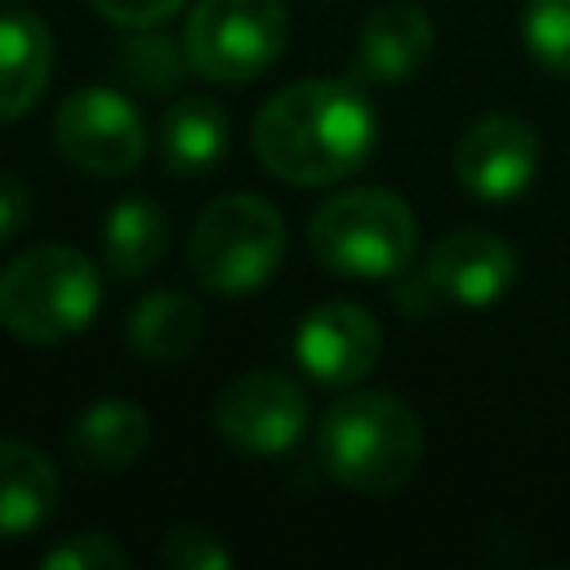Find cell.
<instances>
[{
    "mask_svg": "<svg viewBox=\"0 0 570 570\" xmlns=\"http://www.w3.org/2000/svg\"><path fill=\"white\" fill-rule=\"evenodd\" d=\"M423 272L441 298H450L459 307H490L512 289L517 254L503 236H494L485 227H459L432 245Z\"/></svg>",
    "mask_w": 570,
    "mask_h": 570,
    "instance_id": "8fae6325",
    "label": "cell"
},
{
    "mask_svg": "<svg viewBox=\"0 0 570 570\" xmlns=\"http://www.w3.org/2000/svg\"><path fill=\"white\" fill-rule=\"evenodd\" d=\"M31 218V191L13 174H0V249L27 227Z\"/></svg>",
    "mask_w": 570,
    "mask_h": 570,
    "instance_id": "cb8c5ba5",
    "label": "cell"
},
{
    "mask_svg": "<svg viewBox=\"0 0 570 570\" xmlns=\"http://www.w3.org/2000/svg\"><path fill=\"white\" fill-rule=\"evenodd\" d=\"M539 174V134L508 111L481 116L454 147V178L476 200H512Z\"/></svg>",
    "mask_w": 570,
    "mask_h": 570,
    "instance_id": "9c48e42d",
    "label": "cell"
},
{
    "mask_svg": "<svg viewBox=\"0 0 570 570\" xmlns=\"http://www.w3.org/2000/svg\"><path fill=\"white\" fill-rule=\"evenodd\" d=\"M151 441V419L134 401H94L67 432L71 459L89 472H125L142 459Z\"/></svg>",
    "mask_w": 570,
    "mask_h": 570,
    "instance_id": "9a60e30c",
    "label": "cell"
},
{
    "mask_svg": "<svg viewBox=\"0 0 570 570\" xmlns=\"http://www.w3.org/2000/svg\"><path fill=\"white\" fill-rule=\"evenodd\" d=\"M428 58H432V18L414 0H387L361 27L356 80L401 85L419 76Z\"/></svg>",
    "mask_w": 570,
    "mask_h": 570,
    "instance_id": "7c38bea8",
    "label": "cell"
},
{
    "mask_svg": "<svg viewBox=\"0 0 570 570\" xmlns=\"http://www.w3.org/2000/svg\"><path fill=\"white\" fill-rule=\"evenodd\" d=\"M116 62H120V76L138 94H169L187 76V53L156 27H134V36H125Z\"/></svg>",
    "mask_w": 570,
    "mask_h": 570,
    "instance_id": "d6986e66",
    "label": "cell"
},
{
    "mask_svg": "<svg viewBox=\"0 0 570 570\" xmlns=\"http://www.w3.org/2000/svg\"><path fill=\"white\" fill-rule=\"evenodd\" d=\"M289 40V13L281 0H196L183 27L187 67L218 85L258 80Z\"/></svg>",
    "mask_w": 570,
    "mask_h": 570,
    "instance_id": "8992f818",
    "label": "cell"
},
{
    "mask_svg": "<svg viewBox=\"0 0 570 570\" xmlns=\"http://www.w3.org/2000/svg\"><path fill=\"white\" fill-rule=\"evenodd\" d=\"M58 508V468L27 441H0V539L36 534Z\"/></svg>",
    "mask_w": 570,
    "mask_h": 570,
    "instance_id": "5bb4252c",
    "label": "cell"
},
{
    "mask_svg": "<svg viewBox=\"0 0 570 570\" xmlns=\"http://www.w3.org/2000/svg\"><path fill=\"white\" fill-rule=\"evenodd\" d=\"M521 36L543 71L570 76V0H525Z\"/></svg>",
    "mask_w": 570,
    "mask_h": 570,
    "instance_id": "ffe728a7",
    "label": "cell"
},
{
    "mask_svg": "<svg viewBox=\"0 0 570 570\" xmlns=\"http://www.w3.org/2000/svg\"><path fill=\"white\" fill-rule=\"evenodd\" d=\"M205 330V312L196 298L178 294V289H156L147 294L134 312H129V347L151 361V365H174L183 361Z\"/></svg>",
    "mask_w": 570,
    "mask_h": 570,
    "instance_id": "ac0fdd59",
    "label": "cell"
},
{
    "mask_svg": "<svg viewBox=\"0 0 570 570\" xmlns=\"http://www.w3.org/2000/svg\"><path fill=\"white\" fill-rule=\"evenodd\" d=\"M214 428L240 454H285L307 428V396L294 379L276 370H249L232 379L214 401Z\"/></svg>",
    "mask_w": 570,
    "mask_h": 570,
    "instance_id": "ba28073f",
    "label": "cell"
},
{
    "mask_svg": "<svg viewBox=\"0 0 570 570\" xmlns=\"http://www.w3.org/2000/svg\"><path fill=\"white\" fill-rule=\"evenodd\" d=\"M316 459L343 490L392 494L419 472V414L392 392H347L325 410L316 428Z\"/></svg>",
    "mask_w": 570,
    "mask_h": 570,
    "instance_id": "7a4b0ae2",
    "label": "cell"
},
{
    "mask_svg": "<svg viewBox=\"0 0 570 570\" xmlns=\"http://www.w3.org/2000/svg\"><path fill=\"white\" fill-rule=\"evenodd\" d=\"M160 160L174 178H200L223 165L232 120L218 98H178L160 116Z\"/></svg>",
    "mask_w": 570,
    "mask_h": 570,
    "instance_id": "2e32d148",
    "label": "cell"
},
{
    "mask_svg": "<svg viewBox=\"0 0 570 570\" xmlns=\"http://www.w3.org/2000/svg\"><path fill=\"white\" fill-rule=\"evenodd\" d=\"M383 334L361 303H321L294 330V361L321 387H352L379 361Z\"/></svg>",
    "mask_w": 570,
    "mask_h": 570,
    "instance_id": "30bf717a",
    "label": "cell"
},
{
    "mask_svg": "<svg viewBox=\"0 0 570 570\" xmlns=\"http://www.w3.org/2000/svg\"><path fill=\"white\" fill-rule=\"evenodd\" d=\"M53 76V36L49 27L27 13H0V120L27 116Z\"/></svg>",
    "mask_w": 570,
    "mask_h": 570,
    "instance_id": "4fadbf2b",
    "label": "cell"
},
{
    "mask_svg": "<svg viewBox=\"0 0 570 570\" xmlns=\"http://www.w3.org/2000/svg\"><path fill=\"white\" fill-rule=\"evenodd\" d=\"M285 258V223L272 200L232 191L205 205L187 236V267L209 294H254Z\"/></svg>",
    "mask_w": 570,
    "mask_h": 570,
    "instance_id": "5b68a950",
    "label": "cell"
},
{
    "mask_svg": "<svg viewBox=\"0 0 570 570\" xmlns=\"http://www.w3.org/2000/svg\"><path fill=\"white\" fill-rule=\"evenodd\" d=\"M53 147L85 174L98 178H125L147 156V125L138 107L107 89H76L53 111Z\"/></svg>",
    "mask_w": 570,
    "mask_h": 570,
    "instance_id": "52a82bcc",
    "label": "cell"
},
{
    "mask_svg": "<svg viewBox=\"0 0 570 570\" xmlns=\"http://www.w3.org/2000/svg\"><path fill=\"white\" fill-rule=\"evenodd\" d=\"M307 245L325 272L352 281H396L419 249V227L396 191L352 187L312 214Z\"/></svg>",
    "mask_w": 570,
    "mask_h": 570,
    "instance_id": "277c9868",
    "label": "cell"
},
{
    "mask_svg": "<svg viewBox=\"0 0 570 570\" xmlns=\"http://www.w3.org/2000/svg\"><path fill=\"white\" fill-rule=\"evenodd\" d=\"M45 570H129V552L107 534H67L62 543L45 548Z\"/></svg>",
    "mask_w": 570,
    "mask_h": 570,
    "instance_id": "44dd1931",
    "label": "cell"
},
{
    "mask_svg": "<svg viewBox=\"0 0 570 570\" xmlns=\"http://www.w3.org/2000/svg\"><path fill=\"white\" fill-rule=\"evenodd\" d=\"M169 249V218L156 200L147 196H125L111 205L102 223V258L111 276L120 281H142Z\"/></svg>",
    "mask_w": 570,
    "mask_h": 570,
    "instance_id": "e0dca14e",
    "label": "cell"
},
{
    "mask_svg": "<svg viewBox=\"0 0 570 570\" xmlns=\"http://www.w3.org/2000/svg\"><path fill=\"white\" fill-rule=\"evenodd\" d=\"M98 303V267L76 245H36L0 272V325L36 347L76 338Z\"/></svg>",
    "mask_w": 570,
    "mask_h": 570,
    "instance_id": "3957f363",
    "label": "cell"
},
{
    "mask_svg": "<svg viewBox=\"0 0 570 570\" xmlns=\"http://www.w3.org/2000/svg\"><path fill=\"white\" fill-rule=\"evenodd\" d=\"M258 165L294 187H325L356 174L379 142L365 89L352 80H298L272 94L254 116Z\"/></svg>",
    "mask_w": 570,
    "mask_h": 570,
    "instance_id": "6da1fadb",
    "label": "cell"
},
{
    "mask_svg": "<svg viewBox=\"0 0 570 570\" xmlns=\"http://www.w3.org/2000/svg\"><path fill=\"white\" fill-rule=\"evenodd\" d=\"M156 557L169 570H227L232 566V548H223L218 534H209L200 525H174L160 539V552Z\"/></svg>",
    "mask_w": 570,
    "mask_h": 570,
    "instance_id": "7402d4cb",
    "label": "cell"
},
{
    "mask_svg": "<svg viewBox=\"0 0 570 570\" xmlns=\"http://www.w3.org/2000/svg\"><path fill=\"white\" fill-rule=\"evenodd\" d=\"M107 22L116 27H160L165 18H174L183 9V0H89Z\"/></svg>",
    "mask_w": 570,
    "mask_h": 570,
    "instance_id": "603a6c76",
    "label": "cell"
}]
</instances>
